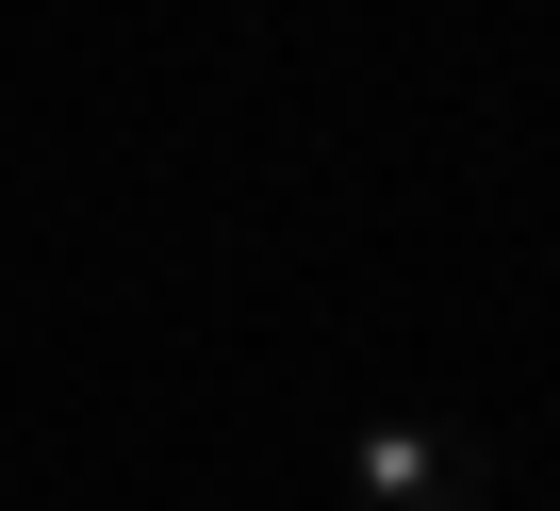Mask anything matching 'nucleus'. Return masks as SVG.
I'll return each instance as SVG.
<instances>
[{"label":"nucleus","mask_w":560,"mask_h":511,"mask_svg":"<svg viewBox=\"0 0 560 511\" xmlns=\"http://www.w3.org/2000/svg\"><path fill=\"white\" fill-rule=\"evenodd\" d=\"M347 495L363 511H478L494 495V445H462L429 413H380V429H347Z\"/></svg>","instance_id":"f257e3e1"}]
</instances>
